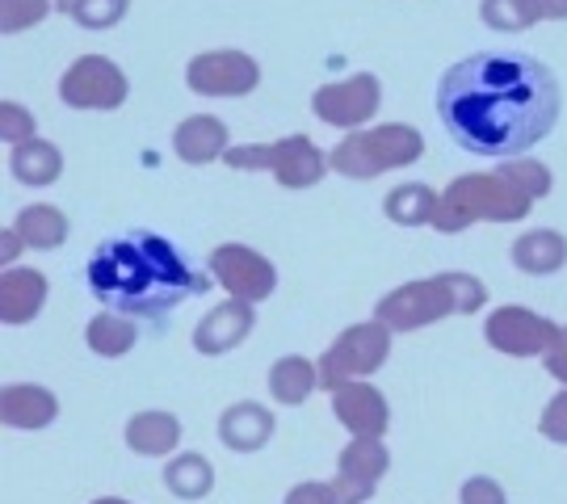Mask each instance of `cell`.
I'll return each instance as SVG.
<instances>
[{
  "label": "cell",
  "instance_id": "6da1fadb",
  "mask_svg": "<svg viewBox=\"0 0 567 504\" xmlns=\"http://www.w3.org/2000/svg\"><path fill=\"white\" fill-rule=\"evenodd\" d=\"M559 81L526 51H475L437 81V119L471 156L513 161L559 122Z\"/></svg>",
  "mask_w": 567,
  "mask_h": 504
},
{
  "label": "cell",
  "instance_id": "7a4b0ae2",
  "mask_svg": "<svg viewBox=\"0 0 567 504\" xmlns=\"http://www.w3.org/2000/svg\"><path fill=\"white\" fill-rule=\"evenodd\" d=\"M89 295L110 311L135 320H164L182 302L206 295L215 278L198 274L185 261V253L161 232H126L118 240H105L84 269Z\"/></svg>",
  "mask_w": 567,
  "mask_h": 504
},
{
  "label": "cell",
  "instance_id": "3957f363",
  "mask_svg": "<svg viewBox=\"0 0 567 504\" xmlns=\"http://www.w3.org/2000/svg\"><path fill=\"white\" fill-rule=\"evenodd\" d=\"M487 307V286L475 274L446 269L433 278H416L395 290H386L374 302V320L386 323L391 332H416L429 323H442L450 316H475Z\"/></svg>",
  "mask_w": 567,
  "mask_h": 504
},
{
  "label": "cell",
  "instance_id": "277c9868",
  "mask_svg": "<svg viewBox=\"0 0 567 504\" xmlns=\"http://www.w3.org/2000/svg\"><path fill=\"white\" fill-rule=\"evenodd\" d=\"M534 210L522 185L508 173H463L442 189V210H437V232L442 236H458L475 223H522Z\"/></svg>",
  "mask_w": 567,
  "mask_h": 504
},
{
  "label": "cell",
  "instance_id": "5b68a950",
  "mask_svg": "<svg viewBox=\"0 0 567 504\" xmlns=\"http://www.w3.org/2000/svg\"><path fill=\"white\" fill-rule=\"evenodd\" d=\"M425 156V135L408 122H379L365 131H349L341 143L328 152L332 173H341L349 182H374L391 168H408Z\"/></svg>",
  "mask_w": 567,
  "mask_h": 504
},
{
  "label": "cell",
  "instance_id": "8992f818",
  "mask_svg": "<svg viewBox=\"0 0 567 504\" xmlns=\"http://www.w3.org/2000/svg\"><path fill=\"white\" fill-rule=\"evenodd\" d=\"M224 164L236 173H274V182L282 189H311L332 173L328 152L307 135H282L274 143H244V147L227 152Z\"/></svg>",
  "mask_w": 567,
  "mask_h": 504
},
{
  "label": "cell",
  "instance_id": "52a82bcc",
  "mask_svg": "<svg viewBox=\"0 0 567 504\" xmlns=\"http://www.w3.org/2000/svg\"><path fill=\"white\" fill-rule=\"evenodd\" d=\"M391 337L395 332L379 320H362L341 328V337L316 358V366H320V391H337L341 383L370 379L374 370H383L386 358H391Z\"/></svg>",
  "mask_w": 567,
  "mask_h": 504
},
{
  "label": "cell",
  "instance_id": "ba28073f",
  "mask_svg": "<svg viewBox=\"0 0 567 504\" xmlns=\"http://www.w3.org/2000/svg\"><path fill=\"white\" fill-rule=\"evenodd\" d=\"M131 97V81L110 55H81L63 68L60 101L68 110H93V114H114Z\"/></svg>",
  "mask_w": 567,
  "mask_h": 504
},
{
  "label": "cell",
  "instance_id": "9c48e42d",
  "mask_svg": "<svg viewBox=\"0 0 567 504\" xmlns=\"http://www.w3.org/2000/svg\"><path fill=\"white\" fill-rule=\"evenodd\" d=\"M564 323H555L550 316H538L522 302H505V307H492L484 320V341L505 353V358H547L555 341H559Z\"/></svg>",
  "mask_w": 567,
  "mask_h": 504
},
{
  "label": "cell",
  "instance_id": "30bf717a",
  "mask_svg": "<svg viewBox=\"0 0 567 504\" xmlns=\"http://www.w3.org/2000/svg\"><path fill=\"white\" fill-rule=\"evenodd\" d=\"M383 105V81L374 72H353L344 81H328L311 93V114L324 122V126H337V131H365L370 119L379 114Z\"/></svg>",
  "mask_w": 567,
  "mask_h": 504
},
{
  "label": "cell",
  "instance_id": "8fae6325",
  "mask_svg": "<svg viewBox=\"0 0 567 504\" xmlns=\"http://www.w3.org/2000/svg\"><path fill=\"white\" fill-rule=\"evenodd\" d=\"M185 84L198 97H248L261 89V63L236 47L203 51L185 63Z\"/></svg>",
  "mask_w": 567,
  "mask_h": 504
},
{
  "label": "cell",
  "instance_id": "7c38bea8",
  "mask_svg": "<svg viewBox=\"0 0 567 504\" xmlns=\"http://www.w3.org/2000/svg\"><path fill=\"white\" fill-rule=\"evenodd\" d=\"M210 278L224 286L227 299L265 302L278 290V265L248 244H219L210 253Z\"/></svg>",
  "mask_w": 567,
  "mask_h": 504
},
{
  "label": "cell",
  "instance_id": "4fadbf2b",
  "mask_svg": "<svg viewBox=\"0 0 567 504\" xmlns=\"http://www.w3.org/2000/svg\"><path fill=\"white\" fill-rule=\"evenodd\" d=\"M386 471H391V450L383 438H349L337 454V475H332L341 504H370Z\"/></svg>",
  "mask_w": 567,
  "mask_h": 504
},
{
  "label": "cell",
  "instance_id": "5bb4252c",
  "mask_svg": "<svg viewBox=\"0 0 567 504\" xmlns=\"http://www.w3.org/2000/svg\"><path fill=\"white\" fill-rule=\"evenodd\" d=\"M328 400H332V416L341 421V429H349V438H386L391 403L370 379L341 383L337 391H328Z\"/></svg>",
  "mask_w": 567,
  "mask_h": 504
},
{
  "label": "cell",
  "instance_id": "9a60e30c",
  "mask_svg": "<svg viewBox=\"0 0 567 504\" xmlns=\"http://www.w3.org/2000/svg\"><path fill=\"white\" fill-rule=\"evenodd\" d=\"M252 328H257V302L224 299L194 323V349L203 358H224L252 337Z\"/></svg>",
  "mask_w": 567,
  "mask_h": 504
},
{
  "label": "cell",
  "instance_id": "2e32d148",
  "mask_svg": "<svg viewBox=\"0 0 567 504\" xmlns=\"http://www.w3.org/2000/svg\"><path fill=\"white\" fill-rule=\"evenodd\" d=\"M215 433H219V442H224L231 454H257V450H265V445L274 442L278 416H274V408H265V403H257V400H236L219 412Z\"/></svg>",
  "mask_w": 567,
  "mask_h": 504
},
{
  "label": "cell",
  "instance_id": "e0dca14e",
  "mask_svg": "<svg viewBox=\"0 0 567 504\" xmlns=\"http://www.w3.org/2000/svg\"><path fill=\"white\" fill-rule=\"evenodd\" d=\"M47 299H51V282L42 269H30V265L0 269V320L9 328L39 320Z\"/></svg>",
  "mask_w": 567,
  "mask_h": 504
},
{
  "label": "cell",
  "instance_id": "ac0fdd59",
  "mask_svg": "<svg viewBox=\"0 0 567 504\" xmlns=\"http://www.w3.org/2000/svg\"><path fill=\"white\" fill-rule=\"evenodd\" d=\"M0 421L21 433H39L60 421V395L42 383H9L0 391Z\"/></svg>",
  "mask_w": 567,
  "mask_h": 504
},
{
  "label": "cell",
  "instance_id": "d6986e66",
  "mask_svg": "<svg viewBox=\"0 0 567 504\" xmlns=\"http://www.w3.org/2000/svg\"><path fill=\"white\" fill-rule=\"evenodd\" d=\"M122 438H126V450L140 454V459H173L185 438V429L173 412H164V408H143V412H135V416L126 421Z\"/></svg>",
  "mask_w": 567,
  "mask_h": 504
},
{
  "label": "cell",
  "instance_id": "ffe728a7",
  "mask_svg": "<svg viewBox=\"0 0 567 504\" xmlns=\"http://www.w3.org/2000/svg\"><path fill=\"white\" fill-rule=\"evenodd\" d=\"M173 152H177V161L194 164V168H203L210 161H224L227 152H231L227 122L215 119V114H189L173 131Z\"/></svg>",
  "mask_w": 567,
  "mask_h": 504
},
{
  "label": "cell",
  "instance_id": "44dd1931",
  "mask_svg": "<svg viewBox=\"0 0 567 504\" xmlns=\"http://www.w3.org/2000/svg\"><path fill=\"white\" fill-rule=\"evenodd\" d=\"M164 492L177 496L185 504H198L215 492V463L206 454H194V450H177L173 459H164Z\"/></svg>",
  "mask_w": 567,
  "mask_h": 504
},
{
  "label": "cell",
  "instance_id": "7402d4cb",
  "mask_svg": "<svg viewBox=\"0 0 567 504\" xmlns=\"http://www.w3.org/2000/svg\"><path fill=\"white\" fill-rule=\"evenodd\" d=\"M513 265L529 278H550L567 265V236L555 227H534L513 240Z\"/></svg>",
  "mask_w": 567,
  "mask_h": 504
},
{
  "label": "cell",
  "instance_id": "603a6c76",
  "mask_svg": "<svg viewBox=\"0 0 567 504\" xmlns=\"http://www.w3.org/2000/svg\"><path fill=\"white\" fill-rule=\"evenodd\" d=\"M265 383H269L274 403L303 408L311 400V391H320V366L311 362V358H303V353H286V358H278V362L269 366Z\"/></svg>",
  "mask_w": 567,
  "mask_h": 504
},
{
  "label": "cell",
  "instance_id": "cb8c5ba5",
  "mask_svg": "<svg viewBox=\"0 0 567 504\" xmlns=\"http://www.w3.org/2000/svg\"><path fill=\"white\" fill-rule=\"evenodd\" d=\"M9 173L18 185H30V189H47L63 177V152L51 140H25L9 152Z\"/></svg>",
  "mask_w": 567,
  "mask_h": 504
},
{
  "label": "cell",
  "instance_id": "d4e9b609",
  "mask_svg": "<svg viewBox=\"0 0 567 504\" xmlns=\"http://www.w3.org/2000/svg\"><path fill=\"white\" fill-rule=\"evenodd\" d=\"M84 344H89V353H97L105 362H118L140 344V320L102 307L93 320L84 323Z\"/></svg>",
  "mask_w": 567,
  "mask_h": 504
},
{
  "label": "cell",
  "instance_id": "484cf974",
  "mask_svg": "<svg viewBox=\"0 0 567 504\" xmlns=\"http://www.w3.org/2000/svg\"><path fill=\"white\" fill-rule=\"evenodd\" d=\"M437 210H442V194L425 182H404L395 189H386L383 198V215L395 227H433L437 223Z\"/></svg>",
  "mask_w": 567,
  "mask_h": 504
},
{
  "label": "cell",
  "instance_id": "4316f807",
  "mask_svg": "<svg viewBox=\"0 0 567 504\" xmlns=\"http://www.w3.org/2000/svg\"><path fill=\"white\" fill-rule=\"evenodd\" d=\"M13 227H18V236L25 240V248H39V253H55V248H63L68 236H72L68 215H63L60 206H51V202L21 206Z\"/></svg>",
  "mask_w": 567,
  "mask_h": 504
},
{
  "label": "cell",
  "instance_id": "83f0119b",
  "mask_svg": "<svg viewBox=\"0 0 567 504\" xmlns=\"http://www.w3.org/2000/svg\"><path fill=\"white\" fill-rule=\"evenodd\" d=\"M480 21L496 34H522L538 18L534 0H480Z\"/></svg>",
  "mask_w": 567,
  "mask_h": 504
},
{
  "label": "cell",
  "instance_id": "f1b7e54d",
  "mask_svg": "<svg viewBox=\"0 0 567 504\" xmlns=\"http://www.w3.org/2000/svg\"><path fill=\"white\" fill-rule=\"evenodd\" d=\"M55 13L51 0H0V34H25Z\"/></svg>",
  "mask_w": 567,
  "mask_h": 504
},
{
  "label": "cell",
  "instance_id": "f546056e",
  "mask_svg": "<svg viewBox=\"0 0 567 504\" xmlns=\"http://www.w3.org/2000/svg\"><path fill=\"white\" fill-rule=\"evenodd\" d=\"M501 173H508L513 182L526 189L529 198L538 202V198H547L550 189H555V177H550V168L547 164H538V161H526V156H513V161L501 164Z\"/></svg>",
  "mask_w": 567,
  "mask_h": 504
},
{
  "label": "cell",
  "instance_id": "4dcf8cb0",
  "mask_svg": "<svg viewBox=\"0 0 567 504\" xmlns=\"http://www.w3.org/2000/svg\"><path fill=\"white\" fill-rule=\"evenodd\" d=\"M126 13H131V0H81L72 21L81 30H114Z\"/></svg>",
  "mask_w": 567,
  "mask_h": 504
},
{
  "label": "cell",
  "instance_id": "1f68e13d",
  "mask_svg": "<svg viewBox=\"0 0 567 504\" xmlns=\"http://www.w3.org/2000/svg\"><path fill=\"white\" fill-rule=\"evenodd\" d=\"M34 135H39L34 114L21 101H0V140L9 143V147H18V143L34 140Z\"/></svg>",
  "mask_w": 567,
  "mask_h": 504
},
{
  "label": "cell",
  "instance_id": "d6a6232c",
  "mask_svg": "<svg viewBox=\"0 0 567 504\" xmlns=\"http://www.w3.org/2000/svg\"><path fill=\"white\" fill-rule=\"evenodd\" d=\"M538 433H543L550 445H567V387H559L547 400L543 416H538Z\"/></svg>",
  "mask_w": 567,
  "mask_h": 504
},
{
  "label": "cell",
  "instance_id": "836d02e7",
  "mask_svg": "<svg viewBox=\"0 0 567 504\" xmlns=\"http://www.w3.org/2000/svg\"><path fill=\"white\" fill-rule=\"evenodd\" d=\"M458 504H508V492L492 475H471L458 487Z\"/></svg>",
  "mask_w": 567,
  "mask_h": 504
},
{
  "label": "cell",
  "instance_id": "e575fe53",
  "mask_svg": "<svg viewBox=\"0 0 567 504\" xmlns=\"http://www.w3.org/2000/svg\"><path fill=\"white\" fill-rule=\"evenodd\" d=\"M282 504H341V492L332 480H303L286 492Z\"/></svg>",
  "mask_w": 567,
  "mask_h": 504
},
{
  "label": "cell",
  "instance_id": "d590c367",
  "mask_svg": "<svg viewBox=\"0 0 567 504\" xmlns=\"http://www.w3.org/2000/svg\"><path fill=\"white\" fill-rule=\"evenodd\" d=\"M543 362H547L550 379L559 387H567V323H564V332H559V341H555V349H550Z\"/></svg>",
  "mask_w": 567,
  "mask_h": 504
},
{
  "label": "cell",
  "instance_id": "8d00e7d4",
  "mask_svg": "<svg viewBox=\"0 0 567 504\" xmlns=\"http://www.w3.org/2000/svg\"><path fill=\"white\" fill-rule=\"evenodd\" d=\"M25 253V240L18 236V227L9 223L4 232H0V269H13L18 265V257Z\"/></svg>",
  "mask_w": 567,
  "mask_h": 504
},
{
  "label": "cell",
  "instance_id": "74e56055",
  "mask_svg": "<svg viewBox=\"0 0 567 504\" xmlns=\"http://www.w3.org/2000/svg\"><path fill=\"white\" fill-rule=\"evenodd\" d=\"M543 21H567V0H534Z\"/></svg>",
  "mask_w": 567,
  "mask_h": 504
},
{
  "label": "cell",
  "instance_id": "f35d334b",
  "mask_svg": "<svg viewBox=\"0 0 567 504\" xmlns=\"http://www.w3.org/2000/svg\"><path fill=\"white\" fill-rule=\"evenodd\" d=\"M51 4H55V13H63V18H72V13H76V4H81V0H51Z\"/></svg>",
  "mask_w": 567,
  "mask_h": 504
},
{
  "label": "cell",
  "instance_id": "ab89813d",
  "mask_svg": "<svg viewBox=\"0 0 567 504\" xmlns=\"http://www.w3.org/2000/svg\"><path fill=\"white\" fill-rule=\"evenodd\" d=\"M89 504H131V501H122V496H97V501H89Z\"/></svg>",
  "mask_w": 567,
  "mask_h": 504
}]
</instances>
